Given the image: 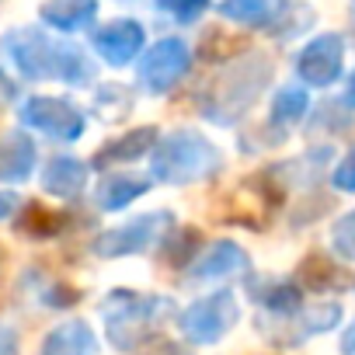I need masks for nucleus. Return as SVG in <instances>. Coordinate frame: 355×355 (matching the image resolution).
Instances as JSON below:
<instances>
[{"mask_svg":"<svg viewBox=\"0 0 355 355\" xmlns=\"http://www.w3.org/2000/svg\"><path fill=\"white\" fill-rule=\"evenodd\" d=\"M223 171V150L192 129H174L160 136L150 150V178L164 185H199Z\"/></svg>","mask_w":355,"mask_h":355,"instance_id":"f257e3e1","label":"nucleus"},{"mask_svg":"<svg viewBox=\"0 0 355 355\" xmlns=\"http://www.w3.org/2000/svg\"><path fill=\"white\" fill-rule=\"evenodd\" d=\"M4 49L28 80H63L73 87H84L94 80V63L77 46L53 42L42 32H11Z\"/></svg>","mask_w":355,"mask_h":355,"instance_id":"f03ea898","label":"nucleus"},{"mask_svg":"<svg viewBox=\"0 0 355 355\" xmlns=\"http://www.w3.org/2000/svg\"><path fill=\"white\" fill-rule=\"evenodd\" d=\"M171 313V300L157 293H136V289H115L105 300V331L112 348L119 352H143L150 341H157L160 320Z\"/></svg>","mask_w":355,"mask_h":355,"instance_id":"7ed1b4c3","label":"nucleus"},{"mask_svg":"<svg viewBox=\"0 0 355 355\" xmlns=\"http://www.w3.org/2000/svg\"><path fill=\"white\" fill-rule=\"evenodd\" d=\"M268 80V63L265 60H241L223 70V77L209 87L202 98V115L216 125H234L261 94Z\"/></svg>","mask_w":355,"mask_h":355,"instance_id":"20e7f679","label":"nucleus"},{"mask_svg":"<svg viewBox=\"0 0 355 355\" xmlns=\"http://www.w3.org/2000/svg\"><path fill=\"white\" fill-rule=\"evenodd\" d=\"M241 320V303L230 289H216L209 296L192 300L182 313H178V331L189 345H216L227 338Z\"/></svg>","mask_w":355,"mask_h":355,"instance_id":"39448f33","label":"nucleus"},{"mask_svg":"<svg viewBox=\"0 0 355 355\" xmlns=\"http://www.w3.org/2000/svg\"><path fill=\"white\" fill-rule=\"evenodd\" d=\"M18 119L21 125H28L32 132H42L49 139H60V143H73L84 136V112L67 101V98H49V94H32L21 108H18Z\"/></svg>","mask_w":355,"mask_h":355,"instance_id":"423d86ee","label":"nucleus"},{"mask_svg":"<svg viewBox=\"0 0 355 355\" xmlns=\"http://www.w3.org/2000/svg\"><path fill=\"white\" fill-rule=\"evenodd\" d=\"M167 227H171V213H143V216H136V220H129V223H122V227H112V230L98 234L94 244H91V251H94L98 258L143 254V251H150V248L164 237Z\"/></svg>","mask_w":355,"mask_h":355,"instance_id":"0eeeda50","label":"nucleus"},{"mask_svg":"<svg viewBox=\"0 0 355 355\" xmlns=\"http://www.w3.org/2000/svg\"><path fill=\"white\" fill-rule=\"evenodd\" d=\"M189 67H192V49H189L182 39H164V42H157V46L139 60L136 77H139V84H143L146 91L164 94V91H171L178 80L189 73Z\"/></svg>","mask_w":355,"mask_h":355,"instance_id":"6e6552de","label":"nucleus"},{"mask_svg":"<svg viewBox=\"0 0 355 355\" xmlns=\"http://www.w3.org/2000/svg\"><path fill=\"white\" fill-rule=\"evenodd\" d=\"M251 272V258L241 244L234 241H216L213 248H206L202 258L192 261V279L196 282H216V279H241Z\"/></svg>","mask_w":355,"mask_h":355,"instance_id":"1a4fd4ad","label":"nucleus"},{"mask_svg":"<svg viewBox=\"0 0 355 355\" xmlns=\"http://www.w3.org/2000/svg\"><path fill=\"white\" fill-rule=\"evenodd\" d=\"M300 77L310 84V87H327L338 80L341 73V39L338 35H320L313 39L303 53H300V63H296Z\"/></svg>","mask_w":355,"mask_h":355,"instance_id":"9d476101","label":"nucleus"},{"mask_svg":"<svg viewBox=\"0 0 355 355\" xmlns=\"http://www.w3.org/2000/svg\"><path fill=\"white\" fill-rule=\"evenodd\" d=\"M153 185V178L146 174H136V171H112L101 178V185L94 192V202L101 213H119L125 206H132L139 196H146Z\"/></svg>","mask_w":355,"mask_h":355,"instance_id":"9b49d317","label":"nucleus"},{"mask_svg":"<svg viewBox=\"0 0 355 355\" xmlns=\"http://www.w3.org/2000/svg\"><path fill=\"white\" fill-rule=\"evenodd\" d=\"M35 160H39V150L28 132L15 129V132L0 136V182H8V185L28 182L35 171Z\"/></svg>","mask_w":355,"mask_h":355,"instance_id":"f8f14e48","label":"nucleus"},{"mask_svg":"<svg viewBox=\"0 0 355 355\" xmlns=\"http://www.w3.org/2000/svg\"><path fill=\"white\" fill-rule=\"evenodd\" d=\"M94 49L101 53V60L105 63H112V67H125V63H132L136 60V53L143 49V28L136 25V21H112V25H105L98 35H94Z\"/></svg>","mask_w":355,"mask_h":355,"instance_id":"ddd939ff","label":"nucleus"},{"mask_svg":"<svg viewBox=\"0 0 355 355\" xmlns=\"http://www.w3.org/2000/svg\"><path fill=\"white\" fill-rule=\"evenodd\" d=\"M91 167L77 157H53L42 171V192L53 199H77L87 189Z\"/></svg>","mask_w":355,"mask_h":355,"instance_id":"4468645a","label":"nucleus"},{"mask_svg":"<svg viewBox=\"0 0 355 355\" xmlns=\"http://www.w3.org/2000/svg\"><path fill=\"white\" fill-rule=\"evenodd\" d=\"M248 293L258 306H265L275 317H289L303 306V289L289 279H248Z\"/></svg>","mask_w":355,"mask_h":355,"instance_id":"2eb2a0df","label":"nucleus"},{"mask_svg":"<svg viewBox=\"0 0 355 355\" xmlns=\"http://www.w3.org/2000/svg\"><path fill=\"white\" fill-rule=\"evenodd\" d=\"M39 355H98V338L87 320H63L42 338Z\"/></svg>","mask_w":355,"mask_h":355,"instance_id":"dca6fc26","label":"nucleus"},{"mask_svg":"<svg viewBox=\"0 0 355 355\" xmlns=\"http://www.w3.org/2000/svg\"><path fill=\"white\" fill-rule=\"evenodd\" d=\"M153 143H157V129H136V132H125V136H119V139H112L108 146H101L98 153H94V167H108V164H129V160H136L139 153H150L153 150Z\"/></svg>","mask_w":355,"mask_h":355,"instance_id":"f3484780","label":"nucleus"},{"mask_svg":"<svg viewBox=\"0 0 355 355\" xmlns=\"http://www.w3.org/2000/svg\"><path fill=\"white\" fill-rule=\"evenodd\" d=\"M94 11H98L94 0H49L42 8V18H46V25H53L60 32H77V28L91 25Z\"/></svg>","mask_w":355,"mask_h":355,"instance_id":"a211bd4d","label":"nucleus"},{"mask_svg":"<svg viewBox=\"0 0 355 355\" xmlns=\"http://www.w3.org/2000/svg\"><path fill=\"white\" fill-rule=\"evenodd\" d=\"M306 108H310V98L303 87H282L272 101V125H279V132H282V129L296 125L306 115Z\"/></svg>","mask_w":355,"mask_h":355,"instance_id":"6ab92c4d","label":"nucleus"},{"mask_svg":"<svg viewBox=\"0 0 355 355\" xmlns=\"http://www.w3.org/2000/svg\"><path fill=\"white\" fill-rule=\"evenodd\" d=\"M282 8V0H227L223 15L241 25H268Z\"/></svg>","mask_w":355,"mask_h":355,"instance_id":"aec40b11","label":"nucleus"},{"mask_svg":"<svg viewBox=\"0 0 355 355\" xmlns=\"http://www.w3.org/2000/svg\"><path fill=\"white\" fill-rule=\"evenodd\" d=\"M331 248H334V254H341L345 261H355V209L345 213V216L331 227Z\"/></svg>","mask_w":355,"mask_h":355,"instance_id":"412c9836","label":"nucleus"},{"mask_svg":"<svg viewBox=\"0 0 355 355\" xmlns=\"http://www.w3.org/2000/svg\"><path fill=\"white\" fill-rule=\"evenodd\" d=\"M157 4H160V11L171 15L174 21L189 25V21H196V18L209 8V0H157Z\"/></svg>","mask_w":355,"mask_h":355,"instance_id":"4be33fe9","label":"nucleus"},{"mask_svg":"<svg viewBox=\"0 0 355 355\" xmlns=\"http://www.w3.org/2000/svg\"><path fill=\"white\" fill-rule=\"evenodd\" d=\"M331 182H334V189H338V192H355V143L348 146V153H345V157H341V164L334 167Z\"/></svg>","mask_w":355,"mask_h":355,"instance_id":"5701e85b","label":"nucleus"},{"mask_svg":"<svg viewBox=\"0 0 355 355\" xmlns=\"http://www.w3.org/2000/svg\"><path fill=\"white\" fill-rule=\"evenodd\" d=\"M21 209V196L11 189H0V220H11Z\"/></svg>","mask_w":355,"mask_h":355,"instance_id":"b1692460","label":"nucleus"},{"mask_svg":"<svg viewBox=\"0 0 355 355\" xmlns=\"http://www.w3.org/2000/svg\"><path fill=\"white\" fill-rule=\"evenodd\" d=\"M143 355H189L182 345H174V341H164V338H157V341H150L146 348H143Z\"/></svg>","mask_w":355,"mask_h":355,"instance_id":"393cba45","label":"nucleus"},{"mask_svg":"<svg viewBox=\"0 0 355 355\" xmlns=\"http://www.w3.org/2000/svg\"><path fill=\"white\" fill-rule=\"evenodd\" d=\"M0 355H18V334L8 324H0Z\"/></svg>","mask_w":355,"mask_h":355,"instance_id":"a878e982","label":"nucleus"},{"mask_svg":"<svg viewBox=\"0 0 355 355\" xmlns=\"http://www.w3.org/2000/svg\"><path fill=\"white\" fill-rule=\"evenodd\" d=\"M341 352L345 355H355V320L345 327V334H341Z\"/></svg>","mask_w":355,"mask_h":355,"instance_id":"bb28decb","label":"nucleus"},{"mask_svg":"<svg viewBox=\"0 0 355 355\" xmlns=\"http://www.w3.org/2000/svg\"><path fill=\"white\" fill-rule=\"evenodd\" d=\"M348 101L355 105V73H352V80H348Z\"/></svg>","mask_w":355,"mask_h":355,"instance_id":"cd10ccee","label":"nucleus"},{"mask_svg":"<svg viewBox=\"0 0 355 355\" xmlns=\"http://www.w3.org/2000/svg\"><path fill=\"white\" fill-rule=\"evenodd\" d=\"M0 261H4V254H0Z\"/></svg>","mask_w":355,"mask_h":355,"instance_id":"c85d7f7f","label":"nucleus"}]
</instances>
